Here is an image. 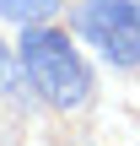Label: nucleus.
I'll return each instance as SVG.
<instances>
[{
    "mask_svg": "<svg viewBox=\"0 0 140 146\" xmlns=\"http://www.w3.org/2000/svg\"><path fill=\"white\" fill-rule=\"evenodd\" d=\"M16 65L27 76V87L49 103V108H81L92 103V65L81 60V49L70 43V33L49 27V22H32L22 27V43H16Z\"/></svg>",
    "mask_w": 140,
    "mask_h": 146,
    "instance_id": "nucleus-1",
    "label": "nucleus"
},
{
    "mask_svg": "<svg viewBox=\"0 0 140 146\" xmlns=\"http://www.w3.org/2000/svg\"><path fill=\"white\" fill-rule=\"evenodd\" d=\"M81 38L97 43V54L119 70L140 65V0H86L76 16Z\"/></svg>",
    "mask_w": 140,
    "mask_h": 146,
    "instance_id": "nucleus-2",
    "label": "nucleus"
},
{
    "mask_svg": "<svg viewBox=\"0 0 140 146\" xmlns=\"http://www.w3.org/2000/svg\"><path fill=\"white\" fill-rule=\"evenodd\" d=\"M54 11H59V0H0V16H11V22H22V27L49 22Z\"/></svg>",
    "mask_w": 140,
    "mask_h": 146,
    "instance_id": "nucleus-3",
    "label": "nucleus"
},
{
    "mask_svg": "<svg viewBox=\"0 0 140 146\" xmlns=\"http://www.w3.org/2000/svg\"><path fill=\"white\" fill-rule=\"evenodd\" d=\"M16 70H22V65H16V54H11V49H5V38H0V92H11V87H16Z\"/></svg>",
    "mask_w": 140,
    "mask_h": 146,
    "instance_id": "nucleus-4",
    "label": "nucleus"
}]
</instances>
